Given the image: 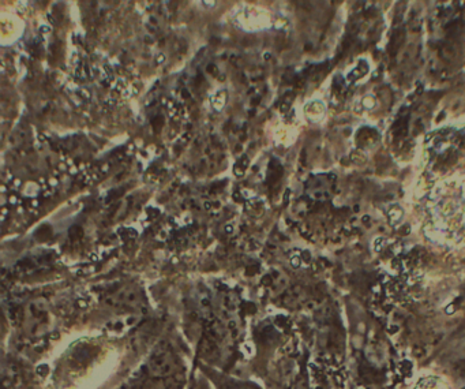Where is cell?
I'll list each match as a JSON object with an SVG mask.
<instances>
[{
    "label": "cell",
    "mask_w": 465,
    "mask_h": 389,
    "mask_svg": "<svg viewBox=\"0 0 465 389\" xmlns=\"http://www.w3.org/2000/svg\"><path fill=\"white\" fill-rule=\"evenodd\" d=\"M454 310H456L454 305H449V307L446 309V314H452V313H454Z\"/></svg>",
    "instance_id": "obj_3"
},
{
    "label": "cell",
    "mask_w": 465,
    "mask_h": 389,
    "mask_svg": "<svg viewBox=\"0 0 465 389\" xmlns=\"http://www.w3.org/2000/svg\"><path fill=\"white\" fill-rule=\"evenodd\" d=\"M416 389H442V387L435 378H424L422 381H419Z\"/></svg>",
    "instance_id": "obj_2"
},
{
    "label": "cell",
    "mask_w": 465,
    "mask_h": 389,
    "mask_svg": "<svg viewBox=\"0 0 465 389\" xmlns=\"http://www.w3.org/2000/svg\"><path fill=\"white\" fill-rule=\"evenodd\" d=\"M464 389H465V388H464Z\"/></svg>",
    "instance_id": "obj_4"
},
{
    "label": "cell",
    "mask_w": 465,
    "mask_h": 389,
    "mask_svg": "<svg viewBox=\"0 0 465 389\" xmlns=\"http://www.w3.org/2000/svg\"><path fill=\"white\" fill-rule=\"evenodd\" d=\"M150 370L153 374L160 377L171 374L173 370V360L171 354L168 351H160L155 354V357L150 360Z\"/></svg>",
    "instance_id": "obj_1"
}]
</instances>
